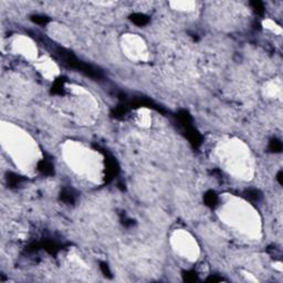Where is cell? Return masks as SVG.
Wrapping results in <instances>:
<instances>
[{
  "label": "cell",
  "mask_w": 283,
  "mask_h": 283,
  "mask_svg": "<svg viewBox=\"0 0 283 283\" xmlns=\"http://www.w3.org/2000/svg\"><path fill=\"white\" fill-rule=\"evenodd\" d=\"M270 148H271V150H273V152H280L281 149H282V144H281V142H279V141H273V142H271Z\"/></svg>",
  "instance_id": "8992f818"
},
{
  "label": "cell",
  "mask_w": 283,
  "mask_h": 283,
  "mask_svg": "<svg viewBox=\"0 0 283 283\" xmlns=\"http://www.w3.org/2000/svg\"><path fill=\"white\" fill-rule=\"evenodd\" d=\"M61 198H62V199H63L65 202H73V200H74L73 194H72L71 191H69V190H65V191L62 192Z\"/></svg>",
  "instance_id": "5b68a950"
},
{
  "label": "cell",
  "mask_w": 283,
  "mask_h": 283,
  "mask_svg": "<svg viewBox=\"0 0 283 283\" xmlns=\"http://www.w3.org/2000/svg\"><path fill=\"white\" fill-rule=\"evenodd\" d=\"M39 169H40L42 173H44V174H52L53 173L52 165H51L49 162H47V160H42V162L39 164Z\"/></svg>",
  "instance_id": "7a4b0ae2"
},
{
  "label": "cell",
  "mask_w": 283,
  "mask_h": 283,
  "mask_svg": "<svg viewBox=\"0 0 283 283\" xmlns=\"http://www.w3.org/2000/svg\"><path fill=\"white\" fill-rule=\"evenodd\" d=\"M245 196H247L248 199L253 200V201L258 200L259 197H260V196H259L258 190H255V189H249V190H247V191H245Z\"/></svg>",
  "instance_id": "277c9868"
},
{
  "label": "cell",
  "mask_w": 283,
  "mask_h": 283,
  "mask_svg": "<svg viewBox=\"0 0 283 283\" xmlns=\"http://www.w3.org/2000/svg\"><path fill=\"white\" fill-rule=\"evenodd\" d=\"M252 7H253V9H254L257 13H259V15L263 13V6H262V3L261 2H259V1H254V2H252Z\"/></svg>",
  "instance_id": "52a82bcc"
},
{
  "label": "cell",
  "mask_w": 283,
  "mask_h": 283,
  "mask_svg": "<svg viewBox=\"0 0 283 283\" xmlns=\"http://www.w3.org/2000/svg\"><path fill=\"white\" fill-rule=\"evenodd\" d=\"M132 21L137 25H144L148 22V18L143 13H135L132 16Z\"/></svg>",
  "instance_id": "6da1fadb"
},
{
  "label": "cell",
  "mask_w": 283,
  "mask_h": 283,
  "mask_svg": "<svg viewBox=\"0 0 283 283\" xmlns=\"http://www.w3.org/2000/svg\"><path fill=\"white\" fill-rule=\"evenodd\" d=\"M278 179H279V182H280V184H282V173H281V172L278 174Z\"/></svg>",
  "instance_id": "9c48e42d"
},
{
  "label": "cell",
  "mask_w": 283,
  "mask_h": 283,
  "mask_svg": "<svg viewBox=\"0 0 283 283\" xmlns=\"http://www.w3.org/2000/svg\"><path fill=\"white\" fill-rule=\"evenodd\" d=\"M33 18H34L33 20H34L37 23H42V25H44V23L48 21V19H47L46 17H42V16H35V17H33Z\"/></svg>",
  "instance_id": "ba28073f"
},
{
  "label": "cell",
  "mask_w": 283,
  "mask_h": 283,
  "mask_svg": "<svg viewBox=\"0 0 283 283\" xmlns=\"http://www.w3.org/2000/svg\"><path fill=\"white\" fill-rule=\"evenodd\" d=\"M205 200H206V204H207V205L213 206V205L216 204V202H217L218 198H217V196H216L215 192L209 191V192H208V194L205 196Z\"/></svg>",
  "instance_id": "3957f363"
}]
</instances>
